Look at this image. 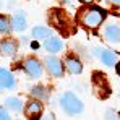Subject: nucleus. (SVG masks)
<instances>
[{
    "mask_svg": "<svg viewBox=\"0 0 120 120\" xmlns=\"http://www.w3.org/2000/svg\"><path fill=\"white\" fill-rule=\"evenodd\" d=\"M105 10H102L99 7H91V8H84L80 11V23L84 28L89 29H96L101 26V23L105 20Z\"/></svg>",
    "mask_w": 120,
    "mask_h": 120,
    "instance_id": "nucleus-1",
    "label": "nucleus"
},
{
    "mask_svg": "<svg viewBox=\"0 0 120 120\" xmlns=\"http://www.w3.org/2000/svg\"><path fill=\"white\" fill-rule=\"evenodd\" d=\"M62 109L68 114V115H76L83 112V102H81L73 93H65L60 99Z\"/></svg>",
    "mask_w": 120,
    "mask_h": 120,
    "instance_id": "nucleus-2",
    "label": "nucleus"
},
{
    "mask_svg": "<svg viewBox=\"0 0 120 120\" xmlns=\"http://www.w3.org/2000/svg\"><path fill=\"white\" fill-rule=\"evenodd\" d=\"M93 88H94L98 98H101V99H105L110 96V88H109V83L105 80L104 73H99V71L93 73Z\"/></svg>",
    "mask_w": 120,
    "mask_h": 120,
    "instance_id": "nucleus-3",
    "label": "nucleus"
},
{
    "mask_svg": "<svg viewBox=\"0 0 120 120\" xmlns=\"http://www.w3.org/2000/svg\"><path fill=\"white\" fill-rule=\"evenodd\" d=\"M44 63H45V68H47L50 76H54V78H62L63 76V65L57 57H47Z\"/></svg>",
    "mask_w": 120,
    "mask_h": 120,
    "instance_id": "nucleus-4",
    "label": "nucleus"
},
{
    "mask_svg": "<svg viewBox=\"0 0 120 120\" xmlns=\"http://www.w3.org/2000/svg\"><path fill=\"white\" fill-rule=\"evenodd\" d=\"M24 73L29 78H41V75H42V63L38 59H28L24 62Z\"/></svg>",
    "mask_w": 120,
    "mask_h": 120,
    "instance_id": "nucleus-5",
    "label": "nucleus"
},
{
    "mask_svg": "<svg viewBox=\"0 0 120 120\" xmlns=\"http://www.w3.org/2000/svg\"><path fill=\"white\" fill-rule=\"evenodd\" d=\"M42 110H44V107H42V104L39 102V99H33V101H29V102L26 104V107H24V115H26L28 119H39Z\"/></svg>",
    "mask_w": 120,
    "mask_h": 120,
    "instance_id": "nucleus-6",
    "label": "nucleus"
},
{
    "mask_svg": "<svg viewBox=\"0 0 120 120\" xmlns=\"http://www.w3.org/2000/svg\"><path fill=\"white\" fill-rule=\"evenodd\" d=\"M16 50H18V44H16V41L13 39H3L0 41V54L3 55V57H11V55H15L16 54Z\"/></svg>",
    "mask_w": 120,
    "mask_h": 120,
    "instance_id": "nucleus-7",
    "label": "nucleus"
},
{
    "mask_svg": "<svg viewBox=\"0 0 120 120\" xmlns=\"http://www.w3.org/2000/svg\"><path fill=\"white\" fill-rule=\"evenodd\" d=\"M104 36L110 44H120V26L119 24H109L104 29Z\"/></svg>",
    "mask_w": 120,
    "mask_h": 120,
    "instance_id": "nucleus-8",
    "label": "nucleus"
},
{
    "mask_svg": "<svg viewBox=\"0 0 120 120\" xmlns=\"http://www.w3.org/2000/svg\"><path fill=\"white\" fill-rule=\"evenodd\" d=\"M15 86H16V81L13 75L8 70L0 68V89H13Z\"/></svg>",
    "mask_w": 120,
    "mask_h": 120,
    "instance_id": "nucleus-9",
    "label": "nucleus"
},
{
    "mask_svg": "<svg viewBox=\"0 0 120 120\" xmlns=\"http://www.w3.org/2000/svg\"><path fill=\"white\" fill-rule=\"evenodd\" d=\"M62 47H63V42L62 39L59 38H54V36H49L45 42H44V49L47 50V52H52V54H55V52H60L62 50Z\"/></svg>",
    "mask_w": 120,
    "mask_h": 120,
    "instance_id": "nucleus-10",
    "label": "nucleus"
},
{
    "mask_svg": "<svg viewBox=\"0 0 120 120\" xmlns=\"http://www.w3.org/2000/svg\"><path fill=\"white\" fill-rule=\"evenodd\" d=\"M26 16H24V11H18L16 15H13V18H11V29L13 31H24L26 29Z\"/></svg>",
    "mask_w": 120,
    "mask_h": 120,
    "instance_id": "nucleus-11",
    "label": "nucleus"
},
{
    "mask_svg": "<svg viewBox=\"0 0 120 120\" xmlns=\"http://www.w3.org/2000/svg\"><path fill=\"white\" fill-rule=\"evenodd\" d=\"M65 65H67V70H68L71 75H80L81 71H83V63H81L78 59L68 57L67 62H65Z\"/></svg>",
    "mask_w": 120,
    "mask_h": 120,
    "instance_id": "nucleus-12",
    "label": "nucleus"
},
{
    "mask_svg": "<svg viewBox=\"0 0 120 120\" xmlns=\"http://www.w3.org/2000/svg\"><path fill=\"white\" fill-rule=\"evenodd\" d=\"M99 55H101L102 63L107 65V67H114V65L117 63V60H119V55H117L115 52H112V50H101Z\"/></svg>",
    "mask_w": 120,
    "mask_h": 120,
    "instance_id": "nucleus-13",
    "label": "nucleus"
},
{
    "mask_svg": "<svg viewBox=\"0 0 120 120\" xmlns=\"http://www.w3.org/2000/svg\"><path fill=\"white\" fill-rule=\"evenodd\" d=\"M49 36H52V29H50V28L36 26V28L33 29V38H34V39H47Z\"/></svg>",
    "mask_w": 120,
    "mask_h": 120,
    "instance_id": "nucleus-14",
    "label": "nucleus"
},
{
    "mask_svg": "<svg viewBox=\"0 0 120 120\" xmlns=\"http://www.w3.org/2000/svg\"><path fill=\"white\" fill-rule=\"evenodd\" d=\"M5 107L13 110V112H20L21 107H23V102L18 98H7L5 99Z\"/></svg>",
    "mask_w": 120,
    "mask_h": 120,
    "instance_id": "nucleus-15",
    "label": "nucleus"
},
{
    "mask_svg": "<svg viewBox=\"0 0 120 120\" xmlns=\"http://www.w3.org/2000/svg\"><path fill=\"white\" fill-rule=\"evenodd\" d=\"M29 93H31V96L36 98V99H47V91H45L44 86H34V88H31Z\"/></svg>",
    "mask_w": 120,
    "mask_h": 120,
    "instance_id": "nucleus-16",
    "label": "nucleus"
},
{
    "mask_svg": "<svg viewBox=\"0 0 120 120\" xmlns=\"http://www.w3.org/2000/svg\"><path fill=\"white\" fill-rule=\"evenodd\" d=\"M10 29H11V21L8 20V16L0 15V33L7 34V33H10Z\"/></svg>",
    "mask_w": 120,
    "mask_h": 120,
    "instance_id": "nucleus-17",
    "label": "nucleus"
},
{
    "mask_svg": "<svg viewBox=\"0 0 120 120\" xmlns=\"http://www.w3.org/2000/svg\"><path fill=\"white\" fill-rule=\"evenodd\" d=\"M8 119H10V115L7 114V110L0 109V120H8Z\"/></svg>",
    "mask_w": 120,
    "mask_h": 120,
    "instance_id": "nucleus-18",
    "label": "nucleus"
},
{
    "mask_svg": "<svg viewBox=\"0 0 120 120\" xmlns=\"http://www.w3.org/2000/svg\"><path fill=\"white\" fill-rule=\"evenodd\" d=\"M110 5H114V7H120V0H107Z\"/></svg>",
    "mask_w": 120,
    "mask_h": 120,
    "instance_id": "nucleus-19",
    "label": "nucleus"
},
{
    "mask_svg": "<svg viewBox=\"0 0 120 120\" xmlns=\"http://www.w3.org/2000/svg\"><path fill=\"white\" fill-rule=\"evenodd\" d=\"M81 3H93V2H94V0H80Z\"/></svg>",
    "mask_w": 120,
    "mask_h": 120,
    "instance_id": "nucleus-20",
    "label": "nucleus"
},
{
    "mask_svg": "<svg viewBox=\"0 0 120 120\" xmlns=\"http://www.w3.org/2000/svg\"><path fill=\"white\" fill-rule=\"evenodd\" d=\"M0 8H2V2H0Z\"/></svg>",
    "mask_w": 120,
    "mask_h": 120,
    "instance_id": "nucleus-21",
    "label": "nucleus"
}]
</instances>
